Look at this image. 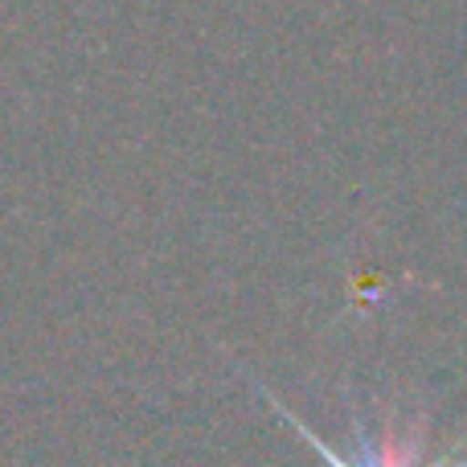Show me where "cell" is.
Wrapping results in <instances>:
<instances>
[{"label": "cell", "instance_id": "obj_1", "mask_svg": "<svg viewBox=\"0 0 467 467\" xmlns=\"http://www.w3.org/2000/svg\"><path fill=\"white\" fill-rule=\"evenodd\" d=\"M271 406L291 422V427L299 431V439H304V443H312L316 451L324 455V463H328V467H419V460H422V443H427V414H414V419L402 422V427H398L394 419H386V422H381V431H378V439H369V431L357 427L361 451H357V460H345V455H337L328 443H320V439H316L312 431H307L291 410H283L275 398H271ZM463 447H467V435L451 447V455H447L443 463H431V467H447L455 455L463 451Z\"/></svg>", "mask_w": 467, "mask_h": 467}]
</instances>
